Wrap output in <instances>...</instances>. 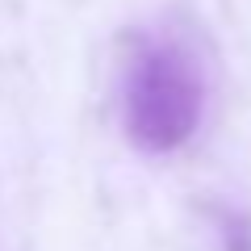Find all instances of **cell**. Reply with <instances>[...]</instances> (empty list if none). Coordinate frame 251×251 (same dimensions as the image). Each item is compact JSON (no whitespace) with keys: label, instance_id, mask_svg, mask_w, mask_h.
Segmentation results:
<instances>
[{"label":"cell","instance_id":"6da1fadb","mask_svg":"<svg viewBox=\"0 0 251 251\" xmlns=\"http://www.w3.org/2000/svg\"><path fill=\"white\" fill-rule=\"evenodd\" d=\"M205 105V84L193 54L176 38H138L126 63L122 113L138 151L168 155L193 138Z\"/></svg>","mask_w":251,"mask_h":251},{"label":"cell","instance_id":"7a4b0ae2","mask_svg":"<svg viewBox=\"0 0 251 251\" xmlns=\"http://www.w3.org/2000/svg\"><path fill=\"white\" fill-rule=\"evenodd\" d=\"M226 251H251V226L243 218L226 222Z\"/></svg>","mask_w":251,"mask_h":251}]
</instances>
